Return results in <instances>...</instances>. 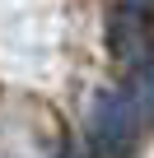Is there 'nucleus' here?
<instances>
[{
	"label": "nucleus",
	"instance_id": "obj_1",
	"mask_svg": "<svg viewBox=\"0 0 154 158\" xmlns=\"http://www.w3.org/2000/svg\"><path fill=\"white\" fill-rule=\"evenodd\" d=\"M89 144L98 158H126L135 144V102L126 89H98L89 107Z\"/></svg>",
	"mask_w": 154,
	"mask_h": 158
},
{
	"label": "nucleus",
	"instance_id": "obj_2",
	"mask_svg": "<svg viewBox=\"0 0 154 158\" xmlns=\"http://www.w3.org/2000/svg\"><path fill=\"white\" fill-rule=\"evenodd\" d=\"M126 5H131V10H149V5H154V0H126Z\"/></svg>",
	"mask_w": 154,
	"mask_h": 158
}]
</instances>
